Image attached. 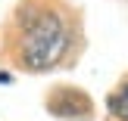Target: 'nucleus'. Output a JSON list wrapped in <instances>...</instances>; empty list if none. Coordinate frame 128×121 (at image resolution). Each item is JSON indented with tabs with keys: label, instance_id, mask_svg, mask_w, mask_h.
Listing matches in <instances>:
<instances>
[{
	"label": "nucleus",
	"instance_id": "1",
	"mask_svg": "<svg viewBox=\"0 0 128 121\" xmlns=\"http://www.w3.org/2000/svg\"><path fill=\"white\" fill-rule=\"evenodd\" d=\"M72 47V25L53 3L25 0L12 16V56L25 72H50Z\"/></svg>",
	"mask_w": 128,
	"mask_h": 121
},
{
	"label": "nucleus",
	"instance_id": "2",
	"mask_svg": "<svg viewBox=\"0 0 128 121\" xmlns=\"http://www.w3.org/2000/svg\"><path fill=\"white\" fill-rule=\"evenodd\" d=\"M47 112L62 121H88L94 115V103L81 87H53L47 96Z\"/></svg>",
	"mask_w": 128,
	"mask_h": 121
},
{
	"label": "nucleus",
	"instance_id": "3",
	"mask_svg": "<svg viewBox=\"0 0 128 121\" xmlns=\"http://www.w3.org/2000/svg\"><path fill=\"white\" fill-rule=\"evenodd\" d=\"M106 109H110V115H112V118L128 121V81H122V84H119L116 90L110 93V99H106Z\"/></svg>",
	"mask_w": 128,
	"mask_h": 121
}]
</instances>
